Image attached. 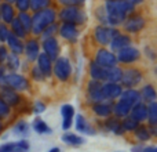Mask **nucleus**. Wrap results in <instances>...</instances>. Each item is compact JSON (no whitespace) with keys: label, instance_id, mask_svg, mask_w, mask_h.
I'll list each match as a JSON object with an SVG mask.
<instances>
[{"label":"nucleus","instance_id":"obj_28","mask_svg":"<svg viewBox=\"0 0 157 152\" xmlns=\"http://www.w3.org/2000/svg\"><path fill=\"white\" fill-rule=\"evenodd\" d=\"M25 54H26V58L29 61H36L39 57V44L36 40H29L25 46Z\"/></svg>","mask_w":157,"mask_h":152},{"label":"nucleus","instance_id":"obj_3","mask_svg":"<svg viewBox=\"0 0 157 152\" xmlns=\"http://www.w3.org/2000/svg\"><path fill=\"white\" fill-rule=\"evenodd\" d=\"M52 71H54V75L58 80L66 82L69 78H71L72 65H71V62H69L68 58L58 57L57 60H55V64L52 65Z\"/></svg>","mask_w":157,"mask_h":152},{"label":"nucleus","instance_id":"obj_48","mask_svg":"<svg viewBox=\"0 0 157 152\" xmlns=\"http://www.w3.org/2000/svg\"><path fill=\"white\" fill-rule=\"evenodd\" d=\"M59 3L65 4L66 7H72V6H77L80 3H83V0H59Z\"/></svg>","mask_w":157,"mask_h":152},{"label":"nucleus","instance_id":"obj_16","mask_svg":"<svg viewBox=\"0 0 157 152\" xmlns=\"http://www.w3.org/2000/svg\"><path fill=\"white\" fill-rule=\"evenodd\" d=\"M37 68L41 71V74L44 75V78H48L52 74V60H50V57L43 53L39 54L37 57Z\"/></svg>","mask_w":157,"mask_h":152},{"label":"nucleus","instance_id":"obj_6","mask_svg":"<svg viewBox=\"0 0 157 152\" xmlns=\"http://www.w3.org/2000/svg\"><path fill=\"white\" fill-rule=\"evenodd\" d=\"M117 35H119V32H117V29H114V28L98 26L97 29H95V39H97V42L99 44H102V46L109 44L112 42V39Z\"/></svg>","mask_w":157,"mask_h":152},{"label":"nucleus","instance_id":"obj_11","mask_svg":"<svg viewBox=\"0 0 157 152\" xmlns=\"http://www.w3.org/2000/svg\"><path fill=\"white\" fill-rule=\"evenodd\" d=\"M29 147L30 145L26 140H19V141L2 144L0 145V152H28Z\"/></svg>","mask_w":157,"mask_h":152},{"label":"nucleus","instance_id":"obj_33","mask_svg":"<svg viewBox=\"0 0 157 152\" xmlns=\"http://www.w3.org/2000/svg\"><path fill=\"white\" fill-rule=\"evenodd\" d=\"M0 17H3V21L10 24L14 19V10L10 6V3H4V4L0 7Z\"/></svg>","mask_w":157,"mask_h":152},{"label":"nucleus","instance_id":"obj_8","mask_svg":"<svg viewBox=\"0 0 157 152\" xmlns=\"http://www.w3.org/2000/svg\"><path fill=\"white\" fill-rule=\"evenodd\" d=\"M142 80V74L138 69H127L121 74V83L124 84V87H135L136 84H139V82Z\"/></svg>","mask_w":157,"mask_h":152},{"label":"nucleus","instance_id":"obj_41","mask_svg":"<svg viewBox=\"0 0 157 152\" xmlns=\"http://www.w3.org/2000/svg\"><path fill=\"white\" fill-rule=\"evenodd\" d=\"M50 0H29V7H32L33 10H41V8H46L48 6Z\"/></svg>","mask_w":157,"mask_h":152},{"label":"nucleus","instance_id":"obj_38","mask_svg":"<svg viewBox=\"0 0 157 152\" xmlns=\"http://www.w3.org/2000/svg\"><path fill=\"white\" fill-rule=\"evenodd\" d=\"M11 24H13V35H15L17 38H24L26 35V30H25V28L22 26L18 19H13Z\"/></svg>","mask_w":157,"mask_h":152},{"label":"nucleus","instance_id":"obj_45","mask_svg":"<svg viewBox=\"0 0 157 152\" xmlns=\"http://www.w3.org/2000/svg\"><path fill=\"white\" fill-rule=\"evenodd\" d=\"M32 76H33V79H35V80H37V82H40V80H43V79H44V75L41 74V71L37 68V66H33Z\"/></svg>","mask_w":157,"mask_h":152},{"label":"nucleus","instance_id":"obj_54","mask_svg":"<svg viewBox=\"0 0 157 152\" xmlns=\"http://www.w3.org/2000/svg\"><path fill=\"white\" fill-rule=\"evenodd\" d=\"M14 2V0H7V3H13Z\"/></svg>","mask_w":157,"mask_h":152},{"label":"nucleus","instance_id":"obj_37","mask_svg":"<svg viewBox=\"0 0 157 152\" xmlns=\"http://www.w3.org/2000/svg\"><path fill=\"white\" fill-rule=\"evenodd\" d=\"M147 119L150 125H157V104L156 101L149 102L147 105Z\"/></svg>","mask_w":157,"mask_h":152},{"label":"nucleus","instance_id":"obj_1","mask_svg":"<svg viewBox=\"0 0 157 152\" xmlns=\"http://www.w3.org/2000/svg\"><path fill=\"white\" fill-rule=\"evenodd\" d=\"M134 10V4L127 0H109L106 3V19L112 25H119Z\"/></svg>","mask_w":157,"mask_h":152},{"label":"nucleus","instance_id":"obj_29","mask_svg":"<svg viewBox=\"0 0 157 152\" xmlns=\"http://www.w3.org/2000/svg\"><path fill=\"white\" fill-rule=\"evenodd\" d=\"M123 71L117 66H110V68L105 69V80L110 82V83H119L121 80Z\"/></svg>","mask_w":157,"mask_h":152},{"label":"nucleus","instance_id":"obj_2","mask_svg":"<svg viewBox=\"0 0 157 152\" xmlns=\"http://www.w3.org/2000/svg\"><path fill=\"white\" fill-rule=\"evenodd\" d=\"M54 19H55L54 10H50V8L40 10V11H37V13L35 14V17L32 18V26H30V29L33 30V33L40 35L48 25L54 24Z\"/></svg>","mask_w":157,"mask_h":152},{"label":"nucleus","instance_id":"obj_25","mask_svg":"<svg viewBox=\"0 0 157 152\" xmlns=\"http://www.w3.org/2000/svg\"><path fill=\"white\" fill-rule=\"evenodd\" d=\"M112 106L113 105L106 104V102H97L92 105V112L98 118H109L112 114Z\"/></svg>","mask_w":157,"mask_h":152},{"label":"nucleus","instance_id":"obj_42","mask_svg":"<svg viewBox=\"0 0 157 152\" xmlns=\"http://www.w3.org/2000/svg\"><path fill=\"white\" fill-rule=\"evenodd\" d=\"M10 105H7V104L3 101V98L0 97V119H6V118L10 115Z\"/></svg>","mask_w":157,"mask_h":152},{"label":"nucleus","instance_id":"obj_7","mask_svg":"<svg viewBox=\"0 0 157 152\" xmlns=\"http://www.w3.org/2000/svg\"><path fill=\"white\" fill-rule=\"evenodd\" d=\"M95 62H97L98 65L103 66V68H110V66H116L117 58H116V55H114L112 51L102 49V50H99V51L97 53Z\"/></svg>","mask_w":157,"mask_h":152},{"label":"nucleus","instance_id":"obj_12","mask_svg":"<svg viewBox=\"0 0 157 152\" xmlns=\"http://www.w3.org/2000/svg\"><path fill=\"white\" fill-rule=\"evenodd\" d=\"M123 91V87L119 83H110L108 82L106 84H102V94L105 100H113V98L120 97Z\"/></svg>","mask_w":157,"mask_h":152},{"label":"nucleus","instance_id":"obj_9","mask_svg":"<svg viewBox=\"0 0 157 152\" xmlns=\"http://www.w3.org/2000/svg\"><path fill=\"white\" fill-rule=\"evenodd\" d=\"M88 100L91 101L92 104L97 102H103L105 101V97L102 94V83L98 80H94L92 79L88 84Z\"/></svg>","mask_w":157,"mask_h":152},{"label":"nucleus","instance_id":"obj_22","mask_svg":"<svg viewBox=\"0 0 157 152\" xmlns=\"http://www.w3.org/2000/svg\"><path fill=\"white\" fill-rule=\"evenodd\" d=\"M2 98L7 105H17L19 102V95L15 93V90L10 87H2Z\"/></svg>","mask_w":157,"mask_h":152},{"label":"nucleus","instance_id":"obj_39","mask_svg":"<svg viewBox=\"0 0 157 152\" xmlns=\"http://www.w3.org/2000/svg\"><path fill=\"white\" fill-rule=\"evenodd\" d=\"M6 60H7V65L11 71H17L19 68V58L17 54H8Z\"/></svg>","mask_w":157,"mask_h":152},{"label":"nucleus","instance_id":"obj_13","mask_svg":"<svg viewBox=\"0 0 157 152\" xmlns=\"http://www.w3.org/2000/svg\"><path fill=\"white\" fill-rule=\"evenodd\" d=\"M120 101L128 104V105L132 108L134 105L141 102V94H139L138 90L127 89V90H124V91H121V94H120Z\"/></svg>","mask_w":157,"mask_h":152},{"label":"nucleus","instance_id":"obj_44","mask_svg":"<svg viewBox=\"0 0 157 152\" xmlns=\"http://www.w3.org/2000/svg\"><path fill=\"white\" fill-rule=\"evenodd\" d=\"M15 2H17V7L21 10V13H25L29 8V0H15Z\"/></svg>","mask_w":157,"mask_h":152},{"label":"nucleus","instance_id":"obj_27","mask_svg":"<svg viewBox=\"0 0 157 152\" xmlns=\"http://www.w3.org/2000/svg\"><path fill=\"white\" fill-rule=\"evenodd\" d=\"M131 109L132 108H131L128 104L123 102V101H119V102H116L112 106V112L116 115V118H127L128 115H130Z\"/></svg>","mask_w":157,"mask_h":152},{"label":"nucleus","instance_id":"obj_19","mask_svg":"<svg viewBox=\"0 0 157 152\" xmlns=\"http://www.w3.org/2000/svg\"><path fill=\"white\" fill-rule=\"evenodd\" d=\"M109 44H110V47H112L113 51H120V50H123V49H125V47L130 46L131 39L125 35H117L112 39V42Z\"/></svg>","mask_w":157,"mask_h":152},{"label":"nucleus","instance_id":"obj_47","mask_svg":"<svg viewBox=\"0 0 157 152\" xmlns=\"http://www.w3.org/2000/svg\"><path fill=\"white\" fill-rule=\"evenodd\" d=\"M8 29L4 26V25H0V40L2 42H6L7 40V36H8Z\"/></svg>","mask_w":157,"mask_h":152},{"label":"nucleus","instance_id":"obj_46","mask_svg":"<svg viewBox=\"0 0 157 152\" xmlns=\"http://www.w3.org/2000/svg\"><path fill=\"white\" fill-rule=\"evenodd\" d=\"M44 109H46V104L41 102V101H36L35 106H33V111L36 114H41V112H44Z\"/></svg>","mask_w":157,"mask_h":152},{"label":"nucleus","instance_id":"obj_43","mask_svg":"<svg viewBox=\"0 0 157 152\" xmlns=\"http://www.w3.org/2000/svg\"><path fill=\"white\" fill-rule=\"evenodd\" d=\"M57 30H58L57 25H55V24H51V25H48V26H47L41 33H43V38L47 39V38H52V35H54Z\"/></svg>","mask_w":157,"mask_h":152},{"label":"nucleus","instance_id":"obj_55","mask_svg":"<svg viewBox=\"0 0 157 152\" xmlns=\"http://www.w3.org/2000/svg\"><path fill=\"white\" fill-rule=\"evenodd\" d=\"M0 131H2V122H0Z\"/></svg>","mask_w":157,"mask_h":152},{"label":"nucleus","instance_id":"obj_4","mask_svg":"<svg viewBox=\"0 0 157 152\" xmlns=\"http://www.w3.org/2000/svg\"><path fill=\"white\" fill-rule=\"evenodd\" d=\"M61 19L65 21L66 24H83L86 15H84L83 11H80L77 7L72 6V7H66L61 11L59 14Z\"/></svg>","mask_w":157,"mask_h":152},{"label":"nucleus","instance_id":"obj_20","mask_svg":"<svg viewBox=\"0 0 157 152\" xmlns=\"http://www.w3.org/2000/svg\"><path fill=\"white\" fill-rule=\"evenodd\" d=\"M59 33L63 39H66V40H69V42H76L77 35H78L76 26H75L73 24H66V22L61 26Z\"/></svg>","mask_w":157,"mask_h":152},{"label":"nucleus","instance_id":"obj_21","mask_svg":"<svg viewBox=\"0 0 157 152\" xmlns=\"http://www.w3.org/2000/svg\"><path fill=\"white\" fill-rule=\"evenodd\" d=\"M144 26H145V21H144V18H142V17H139V15L130 18L127 22H125V25H124L125 30H127V32H131V33L139 32V30H141Z\"/></svg>","mask_w":157,"mask_h":152},{"label":"nucleus","instance_id":"obj_49","mask_svg":"<svg viewBox=\"0 0 157 152\" xmlns=\"http://www.w3.org/2000/svg\"><path fill=\"white\" fill-rule=\"evenodd\" d=\"M8 53H7V49H6L4 46L0 47V62H3V61H6V58H7Z\"/></svg>","mask_w":157,"mask_h":152},{"label":"nucleus","instance_id":"obj_26","mask_svg":"<svg viewBox=\"0 0 157 152\" xmlns=\"http://www.w3.org/2000/svg\"><path fill=\"white\" fill-rule=\"evenodd\" d=\"M7 43H8V47L11 49V51H13V54H17V55L22 54V51H24V44L19 40V38H17L13 33H8Z\"/></svg>","mask_w":157,"mask_h":152},{"label":"nucleus","instance_id":"obj_53","mask_svg":"<svg viewBox=\"0 0 157 152\" xmlns=\"http://www.w3.org/2000/svg\"><path fill=\"white\" fill-rule=\"evenodd\" d=\"M48 152H61V148H58V147H54V148H51Z\"/></svg>","mask_w":157,"mask_h":152},{"label":"nucleus","instance_id":"obj_30","mask_svg":"<svg viewBox=\"0 0 157 152\" xmlns=\"http://www.w3.org/2000/svg\"><path fill=\"white\" fill-rule=\"evenodd\" d=\"M32 127H33V130H35L37 134H51L52 133L51 127H50V126L47 125V123L44 122L41 118H36V119L33 120Z\"/></svg>","mask_w":157,"mask_h":152},{"label":"nucleus","instance_id":"obj_24","mask_svg":"<svg viewBox=\"0 0 157 152\" xmlns=\"http://www.w3.org/2000/svg\"><path fill=\"white\" fill-rule=\"evenodd\" d=\"M105 127L108 129V131H112L116 136H123L125 133L123 130L121 120H119V118H108V120L105 122Z\"/></svg>","mask_w":157,"mask_h":152},{"label":"nucleus","instance_id":"obj_17","mask_svg":"<svg viewBox=\"0 0 157 152\" xmlns=\"http://www.w3.org/2000/svg\"><path fill=\"white\" fill-rule=\"evenodd\" d=\"M130 115H131V118L135 119L138 123L145 122V120L147 119V105H145V104H142V102H138L136 105L132 106Z\"/></svg>","mask_w":157,"mask_h":152},{"label":"nucleus","instance_id":"obj_36","mask_svg":"<svg viewBox=\"0 0 157 152\" xmlns=\"http://www.w3.org/2000/svg\"><path fill=\"white\" fill-rule=\"evenodd\" d=\"M121 126H123V130L124 131H130V133H134V131L138 129L139 123L136 122L135 119H132V118H124V120H121Z\"/></svg>","mask_w":157,"mask_h":152},{"label":"nucleus","instance_id":"obj_5","mask_svg":"<svg viewBox=\"0 0 157 152\" xmlns=\"http://www.w3.org/2000/svg\"><path fill=\"white\" fill-rule=\"evenodd\" d=\"M4 86H8L13 90H26L29 89V82L21 75L10 74L4 75Z\"/></svg>","mask_w":157,"mask_h":152},{"label":"nucleus","instance_id":"obj_23","mask_svg":"<svg viewBox=\"0 0 157 152\" xmlns=\"http://www.w3.org/2000/svg\"><path fill=\"white\" fill-rule=\"evenodd\" d=\"M61 140H62V142H65L66 145H71V147H80V145H83L84 142H86L84 137L77 136V134H75V133H69V131H66V133L61 137Z\"/></svg>","mask_w":157,"mask_h":152},{"label":"nucleus","instance_id":"obj_34","mask_svg":"<svg viewBox=\"0 0 157 152\" xmlns=\"http://www.w3.org/2000/svg\"><path fill=\"white\" fill-rule=\"evenodd\" d=\"M134 134H135L136 140H138V141H141V142L149 141V140L152 138V134L149 133V129L145 127V126H138V129L134 131Z\"/></svg>","mask_w":157,"mask_h":152},{"label":"nucleus","instance_id":"obj_10","mask_svg":"<svg viewBox=\"0 0 157 152\" xmlns=\"http://www.w3.org/2000/svg\"><path fill=\"white\" fill-rule=\"evenodd\" d=\"M139 57H141V53H139V50L134 49V47H125V49L120 50L119 54H117V61H120V62H124V64H130V62H135V61L139 60Z\"/></svg>","mask_w":157,"mask_h":152},{"label":"nucleus","instance_id":"obj_31","mask_svg":"<svg viewBox=\"0 0 157 152\" xmlns=\"http://www.w3.org/2000/svg\"><path fill=\"white\" fill-rule=\"evenodd\" d=\"M105 69L106 68L98 65V64L94 61V62L90 65V75H91V78L94 79V80L102 82V80H105Z\"/></svg>","mask_w":157,"mask_h":152},{"label":"nucleus","instance_id":"obj_18","mask_svg":"<svg viewBox=\"0 0 157 152\" xmlns=\"http://www.w3.org/2000/svg\"><path fill=\"white\" fill-rule=\"evenodd\" d=\"M76 130L83 134H87V136H95L97 134L95 129L91 127V125L87 122L83 115H77L76 116Z\"/></svg>","mask_w":157,"mask_h":152},{"label":"nucleus","instance_id":"obj_14","mask_svg":"<svg viewBox=\"0 0 157 152\" xmlns=\"http://www.w3.org/2000/svg\"><path fill=\"white\" fill-rule=\"evenodd\" d=\"M61 115H62V129L65 131H68L72 127V122H73L75 116V108L69 104H65L61 108Z\"/></svg>","mask_w":157,"mask_h":152},{"label":"nucleus","instance_id":"obj_32","mask_svg":"<svg viewBox=\"0 0 157 152\" xmlns=\"http://www.w3.org/2000/svg\"><path fill=\"white\" fill-rule=\"evenodd\" d=\"M139 94H141V100H145L146 102H153V101H156V97H157L156 90H155V87H153L152 84L145 86Z\"/></svg>","mask_w":157,"mask_h":152},{"label":"nucleus","instance_id":"obj_51","mask_svg":"<svg viewBox=\"0 0 157 152\" xmlns=\"http://www.w3.org/2000/svg\"><path fill=\"white\" fill-rule=\"evenodd\" d=\"M142 152H157V148L155 145H147V147H144Z\"/></svg>","mask_w":157,"mask_h":152},{"label":"nucleus","instance_id":"obj_50","mask_svg":"<svg viewBox=\"0 0 157 152\" xmlns=\"http://www.w3.org/2000/svg\"><path fill=\"white\" fill-rule=\"evenodd\" d=\"M142 150H144V145L139 142V144H136V145H134L132 148H131V152H142Z\"/></svg>","mask_w":157,"mask_h":152},{"label":"nucleus","instance_id":"obj_35","mask_svg":"<svg viewBox=\"0 0 157 152\" xmlns=\"http://www.w3.org/2000/svg\"><path fill=\"white\" fill-rule=\"evenodd\" d=\"M14 134L18 137H26L28 134H29V125H28L25 120L18 122L14 126Z\"/></svg>","mask_w":157,"mask_h":152},{"label":"nucleus","instance_id":"obj_40","mask_svg":"<svg viewBox=\"0 0 157 152\" xmlns=\"http://www.w3.org/2000/svg\"><path fill=\"white\" fill-rule=\"evenodd\" d=\"M18 21L21 22V25L25 28V30H26V32L30 29V26H32V18H30L26 13H21V14H19Z\"/></svg>","mask_w":157,"mask_h":152},{"label":"nucleus","instance_id":"obj_15","mask_svg":"<svg viewBox=\"0 0 157 152\" xmlns=\"http://www.w3.org/2000/svg\"><path fill=\"white\" fill-rule=\"evenodd\" d=\"M43 49H44V53L50 57V60H57L58 58V54H59V46H58V42L55 40L54 38L44 39Z\"/></svg>","mask_w":157,"mask_h":152},{"label":"nucleus","instance_id":"obj_52","mask_svg":"<svg viewBox=\"0 0 157 152\" xmlns=\"http://www.w3.org/2000/svg\"><path fill=\"white\" fill-rule=\"evenodd\" d=\"M127 2H130L131 4H138V3H142L144 0H127Z\"/></svg>","mask_w":157,"mask_h":152}]
</instances>
